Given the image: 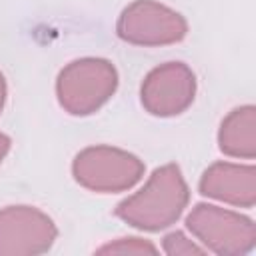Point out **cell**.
<instances>
[{
	"mask_svg": "<svg viewBox=\"0 0 256 256\" xmlns=\"http://www.w3.org/2000/svg\"><path fill=\"white\" fill-rule=\"evenodd\" d=\"M190 202V188L178 164H164L152 172L146 184L122 200L114 214L142 232H160L180 220Z\"/></svg>",
	"mask_w": 256,
	"mask_h": 256,
	"instance_id": "obj_1",
	"label": "cell"
},
{
	"mask_svg": "<svg viewBox=\"0 0 256 256\" xmlns=\"http://www.w3.org/2000/svg\"><path fill=\"white\" fill-rule=\"evenodd\" d=\"M118 90V70L106 58H80L66 64L56 78L58 104L70 116L98 112Z\"/></svg>",
	"mask_w": 256,
	"mask_h": 256,
	"instance_id": "obj_2",
	"label": "cell"
},
{
	"mask_svg": "<svg viewBox=\"0 0 256 256\" xmlns=\"http://www.w3.org/2000/svg\"><path fill=\"white\" fill-rule=\"evenodd\" d=\"M144 172L146 166L136 154L106 144L80 150L72 162L74 180L98 194L126 192L144 178Z\"/></svg>",
	"mask_w": 256,
	"mask_h": 256,
	"instance_id": "obj_3",
	"label": "cell"
},
{
	"mask_svg": "<svg viewBox=\"0 0 256 256\" xmlns=\"http://www.w3.org/2000/svg\"><path fill=\"white\" fill-rule=\"evenodd\" d=\"M186 228L206 252L218 256H244L256 246L254 220L214 204H196L186 216Z\"/></svg>",
	"mask_w": 256,
	"mask_h": 256,
	"instance_id": "obj_4",
	"label": "cell"
},
{
	"mask_svg": "<svg viewBox=\"0 0 256 256\" xmlns=\"http://www.w3.org/2000/svg\"><path fill=\"white\" fill-rule=\"evenodd\" d=\"M116 34L120 40L134 46H170L186 38L188 22L166 4L156 0H134L122 10L116 22Z\"/></svg>",
	"mask_w": 256,
	"mask_h": 256,
	"instance_id": "obj_5",
	"label": "cell"
},
{
	"mask_svg": "<svg viewBox=\"0 0 256 256\" xmlns=\"http://www.w3.org/2000/svg\"><path fill=\"white\" fill-rule=\"evenodd\" d=\"M196 90V74L188 64L166 62L146 74L140 86V102L148 114L172 118L184 114L194 104Z\"/></svg>",
	"mask_w": 256,
	"mask_h": 256,
	"instance_id": "obj_6",
	"label": "cell"
},
{
	"mask_svg": "<svg viewBox=\"0 0 256 256\" xmlns=\"http://www.w3.org/2000/svg\"><path fill=\"white\" fill-rule=\"evenodd\" d=\"M56 238L58 228L46 212L26 204L0 210V256H38Z\"/></svg>",
	"mask_w": 256,
	"mask_h": 256,
	"instance_id": "obj_7",
	"label": "cell"
},
{
	"mask_svg": "<svg viewBox=\"0 0 256 256\" xmlns=\"http://www.w3.org/2000/svg\"><path fill=\"white\" fill-rule=\"evenodd\" d=\"M202 196L236 206L252 208L256 204V168L252 164L214 162L200 178Z\"/></svg>",
	"mask_w": 256,
	"mask_h": 256,
	"instance_id": "obj_8",
	"label": "cell"
},
{
	"mask_svg": "<svg viewBox=\"0 0 256 256\" xmlns=\"http://www.w3.org/2000/svg\"><path fill=\"white\" fill-rule=\"evenodd\" d=\"M218 148L230 158H256V108L252 104L234 108L222 120L218 130Z\"/></svg>",
	"mask_w": 256,
	"mask_h": 256,
	"instance_id": "obj_9",
	"label": "cell"
},
{
	"mask_svg": "<svg viewBox=\"0 0 256 256\" xmlns=\"http://www.w3.org/2000/svg\"><path fill=\"white\" fill-rule=\"evenodd\" d=\"M98 254H134V256H140V254H156L158 248L146 240V238H138V236H128V238H118L114 242H108L104 246H100L96 250Z\"/></svg>",
	"mask_w": 256,
	"mask_h": 256,
	"instance_id": "obj_10",
	"label": "cell"
},
{
	"mask_svg": "<svg viewBox=\"0 0 256 256\" xmlns=\"http://www.w3.org/2000/svg\"><path fill=\"white\" fill-rule=\"evenodd\" d=\"M162 250L168 256H192V254L206 252V248L202 244H198L196 240H192L190 236H186L180 230H174L162 238Z\"/></svg>",
	"mask_w": 256,
	"mask_h": 256,
	"instance_id": "obj_11",
	"label": "cell"
},
{
	"mask_svg": "<svg viewBox=\"0 0 256 256\" xmlns=\"http://www.w3.org/2000/svg\"><path fill=\"white\" fill-rule=\"evenodd\" d=\"M10 146H12L10 136H6V134H2V132H0V164H2V162H4V158L8 156Z\"/></svg>",
	"mask_w": 256,
	"mask_h": 256,
	"instance_id": "obj_12",
	"label": "cell"
},
{
	"mask_svg": "<svg viewBox=\"0 0 256 256\" xmlns=\"http://www.w3.org/2000/svg\"><path fill=\"white\" fill-rule=\"evenodd\" d=\"M6 98H8V86H6V80H4V76L0 72V114H2L4 106H6Z\"/></svg>",
	"mask_w": 256,
	"mask_h": 256,
	"instance_id": "obj_13",
	"label": "cell"
}]
</instances>
